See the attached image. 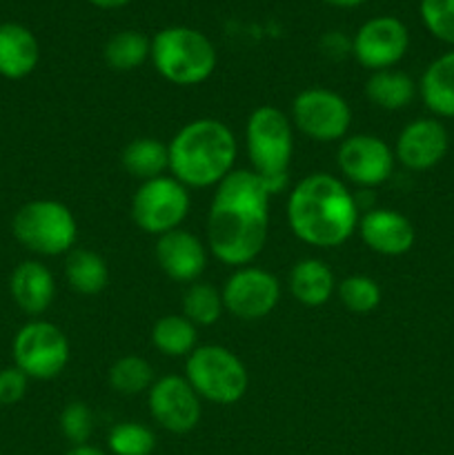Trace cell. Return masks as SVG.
I'll return each mask as SVG.
<instances>
[{
	"instance_id": "cell-1",
	"label": "cell",
	"mask_w": 454,
	"mask_h": 455,
	"mask_svg": "<svg viewBox=\"0 0 454 455\" xmlns=\"http://www.w3.org/2000/svg\"><path fill=\"white\" fill-rule=\"evenodd\" d=\"M272 191L252 169H234L214 191L207 213V249L234 269L252 265L265 249Z\"/></svg>"
},
{
	"instance_id": "cell-2",
	"label": "cell",
	"mask_w": 454,
	"mask_h": 455,
	"mask_svg": "<svg viewBox=\"0 0 454 455\" xmlns=\"http://www.w3.org/2000/svg\"><path fill=\"white\" fill-rule=\"evenodd\" d=\"M359 218V200L332 173H307L289 191V229L312 247L332 249L345 244L356 234Z\"/></svg>"
},
{
	"instance_id": "cell-3",
	"label": "cell",
	"mask_w": 454,
	"mask_h": 455,
	"mask_svg": "<svg viewBox=\"0 0 454 455\" xmlns=\"http://www.w3.org/2000/svg\"><path fill=\"white\" fill-rule=\"evenodd\" d=\"M169 147V176L176 178L187 189L216 187L234 172L236 136L223 120L196 118L182 124Z\"/></svg>"
},
{
	"instance_id": "cell-4",
	"label": "cell",
	"mask_w": 454,
	"mask_h": 455,
	"mask_svg": "<svg viewBox=\"0 0 454 455\" xmlns=\"http://www.w3.org/2000/svg\"><path fill=\"white\" fill-rule=\"evenodd\" d=\"M245 147L252 172L265 182L272 196L279 194L288 182L294 156V124L289 116L279 107H256L245 124Z\"/></svg>"
},
{
	"instance_id": "cell-5",
	"label": "cell",
	"mask_w": 454,
	"mask_h": 455,
	"mask_svg": "<svg viewBox=\"0 0 454 455\" xmlns=\"http://www.w3.org/2000/svg\"><path fill=\"white\" fill-rule=\"evenodd\" d=\"M150 60L167 83L194 87L205 83L216 69V49L203 31L172 25L156 31Z\"/></svg>"
},
{
	"instance_id": "cell-6",
	"label": "cell",
	"mask_w": 454,
	"mask_h": 455,
	"mask_svg": "<svg viewBox=\"0 0 454 455\" xmlns=\"http://www.w3.org/2000/svg\"><path fill=\"white\" fill-rule=\"evenodd\" d=\"M12 234L18 244L36 256H67L78 240V222L67 204L38 198L13 213Z\"/></svg>"
},
{
	"instance_id": "cell-7",
	"label": "cell",
	"mask_w": 454,
	"mask_h": 455,
	"mask_svg": "<svg viewBox=\"0 0 454 455\" xmlns=\"http://www.w3.org/2000/svg\"><path fill=\"white\" fill-rule=\"evenodd\" d=\"M185 378L191 389L214 404H236L249 387V373L243 360L221 345L196 347L185 363Z\"/></svg>"
},
{
	"instance_id": "cell-8",
	"label": "cell",
	"mask_w": 454,
	"mask_h": 455,
	"mask_svg": "<svg viewBox=\"0 0 454 455\" xmlns=\"http://www.w3.org/2000/svg\"><path fill=\"white\" fill-rule=\"evenodd\" d=\"M12 355L29 380H53L69 364V340L58 324L29 320L13 336Z\"/></svg>"
},
{
	"instance_id": "cell-9",
	"label": "cell",
	"mask_w": 454,
	"mask_h": 455,
	"mask_svg": "<svg viewBox=\"0 0 454 455\" xmlns=\"http://www.w3.org/2000/svg\"><path fill=\"white\" fill-rule=\"evenodd\" d=\"M190 189L174 176H160L138 185L129 212L138 229L158 238L167 231L178 229L190 213Z\"/></svg>"
},
{
	"instance_id": "cell-10",
	"label": "cell",
	"mask_w": 454,
	"mask_h": 455,
	"mask_svg": "<svg viewBox=\"0 0 454 455\" xmlns=\"http://www.w3.org/2000/svg\"><path fill=\"white\" fill-rule=\"evenodd\" d=\"M294 129L316 142H336L350 136L352 107L341 93L328 87L303 89L292 100Z\"/></svg>"
},
{
	"instance_id": "cell-11",
	"label": "cell",
	"mask_w": 454,
	"mask_h": 455,
	"mask_svg": "<svg viewBox=\"0 0 454 455\" xmlns=\"http://www.w3.org/2000/svg\"><path fill=\"white\" fill-rule=\"evenodd\" d=\"M223 305L234 318L254 323L267 318L280 300V283L263 267L245 265L234 269L221 289Z\"/></svg>"
},
{
	"instance_id": "cell-12",
	"label": "cell",
	"mask_w": 454,
	"mask_h": 455,
	"mask_svg": "<svg viewBox=\"0 0 454 455\" xmlns=\"http://www.w3.org/2000/svg\"><path fill=\"white\" fill-rule=\"evenodd\" d=\"M338 172L356 187H378L394 172V149L372 133H352L343 138L336 154Z\"/></svg>"
},
{
	"instance_id": "cell-13",
	"label": "cell",
	"mask_w": 454,
	"mask_h": 455,
	"mask_svg": "<svg viewBox=\"0 0 454 455\" xmlns=\"http://www.w3.org/2000/svg\"><path fill=\"white\" fill-rule=\"evenodd\" d=\"M409 49V31L396 16L365 20L352 38V56L369 71L394 69Z\"/></svg>"
},
{
	"instance_id": "cell-14",
	"label": "cell",
	"mask_w": 454,
	"mask_h": 455,
	"mask_svg": "<svg viewBox=\"0 0 454 455\" xmlns=\"http://www.w3.org/2000/svg\"><path fill=\"white\" fill-rule=\"evenodd\" d=\"M147 407L160 429L169 434H190L199 427L203 407L200 395L185 376H163L147 391Z\"/></svg>"
},
{
	"instance_id": "cell-15",
	"label": "cell",
	"mask_w": 454,
	"mask_h": 455,
	"mask_svg": "<svg viewBox=\"0 0 454 455\" xmlns=\"http://www.w3.org/2000/svg\"><path fill=\"white\" fill-rule=\"evenodd\" d=\"M450 133L439 118H417L401 129L394 145L396 163L409 172H427L445 158Z\"/></svg>"
},
{
	"instance_id": "cell-16",
	"label": "cell",
	"mask_w": 454,
	"mask_h": 455,
	"mask_svg": "<svg viewBox=\"0 0 454 455\" xmlns=\"http://www.w3.org/2000/svg\"><path fill=\"white\" fill-rule=\"evenodd\" d=\"M154 253L163 274L174 283H199L207 269V244L181 227L158 235Z\"/></svg>"
},
{
	"instance_id": "cell-17",
	"label": "cell",
	"mask_w": 454,
	"mask_h": 455,
	"mask_svg": "<svg viewBox=\"0 0 454 455\" xmlns=\"http://www.w3.org/2000/svg\"><path fill=\"white\" fill-rule=\"evenodd\" d=\"M356 231L365 247L390 258L405 256L417 243V229H414L412 220L396 209L387 207L368 209L359 218Z\"/></svg>"
},
{
	"instance_id": "cell-18",
	"label": "cell",
	"mask_w": 454,
	"mask_h": 455,
	"mask_svg": "<svg viewBox=\"0 0 454 455\" xmlns=\"http://www.w3.org/2000/svg\"><path fill=\"white\" fill-rule=\"evenodd\" d=\"M9 293L22 314L43 315L56 298V280L47 265L40 260H25L12 271Z\"/></svg>"
},
{
	"instance_id": "cell-19",
	"label": "cell",
	"mask_w": 454,
	"mask_h": 455,
	"mask_svg": "<svg viewBox=\"0 0 454 455\" xmlns=\"http://www.w3.org/2000/svg\"><path fill=\"white\" fill-rule=\"evenodd\" d=\"M40 62L38 38L20 22L0 25V76L22 80L36 71Z\"/></svg>"
},
{
	"instance_id": "cell-20",
	"label": "cell",
	"mask_w": 454,
	"mask_h": 455,
	"mask_svg": "<svg viewBox=\"0 0 454 455\" xmlns=\"http://www.w3.org/2000/svg\"><path fill=\"white\" fill-rule=\"evenodd\" d=\"M418 96L434 118H454V49L426 67L418 80Z\"/></svg>"
},
{
	"instance_id": "cell-21",
	"label": "cell",
	"mask_w": 454,
	"mask_h": 455,
	"mask_svg": "<svg viewBox=\"0 0 454 455\" xmlns=\"http://www.w3.org/2000/svg\"><path fill=\"white\" fill-rule=\"evenodd\" d=\"M289 291L303 307H323L336 293V275L319 258H303L289 271Z\"/></svg>"
},
{
	"instance_id": "cell-22",
	"label": "cell",
	"mask_w": 454,
	"mask_h": 455,
	"mask_svg": "<svg viewBox=\"0 0 454 455\" xmlns=\"http://www.w3.org/2000/svg\"><path fill=\"white\" fill-rule=\"evenodd\" d=\"M120 164L125 172L138 182L154 180V178L167 176L169 172V147L158 138L141 136L134 138L125 145L120 154Z\"/></svg>"
},
{
	"instance_id": "cell-23",
	"label": "cell",
	"mask_w": 454,
	"mask_h": 455,
	"mask_svg": "<svg viewBox=\"0 0 454 455\" xmlns=\"http://www.w3.org/2000/svg\"><path fill=\"white\" fill-rule=\"evenodd\" d=\"M418 93V84L409 78L405 71L399 69H383L372 71L365 80V96L374 107L383 111H401Z\"/></svg>"
},
{
	"instance_id": "cell-24",
	"label": "cell",
	"mask_w": 454,
	"mask_h": 455,
	"mask_svg": "<svg viewBox=\"0 0 454 455\" xmlns=\"http://www.w3.org/2000/svg\"><path fill=\"white\" fill-rule=\"evenodd\" d=\"M65 278L80 296H98L109 284V267L101 253L74 247L65 258Z\"/></svg>"
},
{
	"instance_id": "cell-25",
	"label": "cell",
	"mask_w": 454,
	"mask_h": 455,
	"mask_svg": "<svg viewBox=\"0 0 454 455\" xmlns=\"http://www.w3.org/2000/svg\"><path fill=\"white\" fill-rule=\"evenodd\" d=\"M151 345L167 358H185L199 347V327L182 314H167L151 327Z\"/></svg>"
},
{
	"instance_id": "cell-26",
	"label": "cell",
	"mask_w": 454,
	"mask_h": 455,
	"mask_svg": "<svg viewBox=\"0 0 454 455\" xmlns=\"http://www.w3.org/2000/svg\"><path fill=\"white\" fill-rule=\"evenodd\" d=\"M151 56V38L138 29H120L105 43L102 58L114 71H134Z\"/></svg>"
},
{
	"instance_id": "cell-27",
	"label": "cell",
	"mask_w": 454,
	"mask_h": 455,
	"mask_svg": "<svg viewBox=\"0 0 454 455\" xmlns=\"http://www.w3.org/2000/svg\"><path fill=\"white\" fill-rule=\"evenodd\" d=\"M109 387L120 395H141L156 382L154 367L141 355H120L107 373Z\"/></svg>"
},
{
	"instance_id": "cell-28",
	"label": "cell",
	"mask_w": 454,
	"mask_h": 455,
	"mask_svg": "<svg viewBox=\"0 0 454 455\" xmlns=\"http://www.w3.org/2000/svg\"><path fill=\"white\" fill-rule=\"evenodd\" d=\"M225 305L216 287L205 283H191L182 296V315L196 327H212L221 320Z\"/></svg>"
},
{
	"instance_id": "cell-29",
	"label": "cell",
	"mask_w": 454,
	"mask_h": 455,
	"mask_svg": "<svg viewBox=\"0 0 454 455\" xmlns=\"http://www.w3.org/2000/svg\"><path fill=\"white\" fill-rule=\"evenodd\" d=\"M338 302L345 307L352 314H372L378 305H381V287L374 278L363 274H354L343 278L336 284Z\"/></svg>"
},
{
	"instance_id": "cell-30",
	"label": "cell",
	"mask_w": 454,
	"mask_h": 455,
	"mask_svg": "<svg viewBox=\"0 0 454 455\" xmlns=\"http://www.w3.org/2000/svg\"><path fill=\"white\" fill-rule=\"evenodd\" d=\"M107 447L114 455H151L156 451V435L142 422H118L107 435Z\"/></svg>"
},
{
	"instance_id": "cell-31",
	"label": "cell",
	"mask_w": 454,
	"mask_h": 455,
	"mask_svg": "<svg viewBox=\"0 0 454 455\" xmlns=\"http://www.w3.org/2000/svg\"><path fill=\"white\" fill-rule=\"evenodd\" d=\"M58 427H61L62 438L71 443V447L87 444L93 434V427H96V418H93L92 407L87 403L74 400V403L65 404V409L61 411Z\"/></svg>"
},
{
	"instance_id": "cell-32",
	"label": "cell",
	"mask_w": 454,
	"mask_h": 455,
	"mask_svg": "<svg viewBox=\"0 0 454 455\" xmlns=\"http://www.w3.org/2000/svg\"><path fill=\"white\" fill-rule=\"evenodd\" d=\"M418 13L436 40L454 47V0H421Z\"/></svg>"
},
{
	"instance_id": "cell-33",
	"label": "cell",
	"mask_w": 454,
	"mask_h": 455,
	"mask_svg": "<svg viewBox=\"0 0 454 455\" xmlns=\"http://www.w3.org/2000/svg\"><path fill=\"white\" fill-rule=\"evenodd\" d=\"M29 378L18 367L0 369V407H13L27 395Z\"/></svg>"
},
{
	"instance_id": "cell-34",
	"label": "cell",
	"mask_w": 454,
	"mask_h": 455,
	"mask_svg": "<svg viewBox=\"0 0 454 455\" xmlns=\"http://www.w3.org/2000/svg\"><path fill=\"white\" fill-rule=\"evenodd\" d=\"M320 49L328 58L332 60H341V58L350 56L352 53V40L347 36H343L341 31H328V34L320 38Z\"/></svg>"
},
{
	"instance_id": "cell-35",
	"label": "cell",
	"mask_w": 454,
	"mask_h": 455,
	"mask_svg": "<svg viewBox=\"0 0 454 455\" xmlns=\"http://www.w3.org/2000/svg\"><path fill=\"white\" fill-rule=\"evenodd\" d=\"M65 455H107L102 449L93 447V444H76V447H71L69 451H67Z\"/></svg>"
},
{
	"instance_id": "cell-36",
	"label": "cell",
	"mask_w": 454,
	"mask_h": 455,
	"mask_svg": "<svg viewBox=\"0 0 454 455\" xmlns=\"http://www.w3.org/2000/svg\"><path fill=\"white\" fill-rule=\"evenodd\" d=\"M89 3L96 4V7L101 9H118V7H125L129 0H89Z\"/></svg>"
},
{
	"instance_id": "cell-37",
	"label": "cell",
	"mask_w": 454,
	"mask_h": 455,
	"mask_svg": "<svg viewBox=\"0 0 454 455\" xmlns=\"http://www.w3.org/2000/svg\"><path fill=\"white\" fill-rule=\"evenodd\" d=\"M325 3L334 4V7H356V4H363L365 0H325Z\"/></svg>"
}]
</instances>
